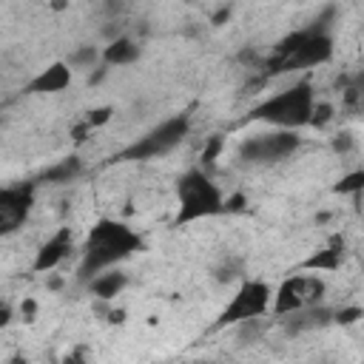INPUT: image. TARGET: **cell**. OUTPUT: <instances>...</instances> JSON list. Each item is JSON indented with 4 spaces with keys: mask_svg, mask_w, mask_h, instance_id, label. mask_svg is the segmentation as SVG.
<instances>
[{
    "mask_svg": "<svg viewBox=\"0 0 364 364\" xmlns=\"http://www.w3.org/2000/svg\"><path fill=\"white\" fill-rule=\"evenodd\" d=\"M361 191H364V168L344 173V176L333 185V193H338V196H358Z\"/></svg>",
    "mask_w": 364,
    "mask_h": 364,
    "instance_id": "19",
    "label": "cell"
},
{
    "mask_svg": "<svg viewBox=\"0 0 364 364\" xmlns=\"http://www.w3.org/2000/svg\"><path fill=\"white\" fill-rule=\"evenodd\" d=\"M142 250V239L139 233H134L128 225L122 222H114V219H100L85 245H82V262H80V279L82 282H91L97 273L114 267L117 262L128 259L131 253Z\"/></svg>",
    "mask_w": 364,
    "mask_h": 364,
    "instance_id": "1",
    "label": "cell"
},
{
    "mask_svg": "<svg viewBox=\"0 0 364 364\" xmlns=\"http://www.w3.org/2000/svg\"><path fill=\"white\" fill-rule=\"evenodd\" d=\"M9 321H11V307L3 304V307H0V327H9Z\"/></svg>",
    "mask_w": 364,
    "mask_h": 364,
    "instance_id": "34",
    "label": "cell"
},
{
    "mask_svg": "<svg viewBox=\"0 0 364 364\" xmlns=\"http://www.w3.org/2000/svg\"><path fill=\"white\" fill-rule=\"evenodd\" d=\"M327 293L324 282L318 276H310V273H290L279 290L273 293V316H287L293 310H301V307H310V304H318L321 296Z\"/></svg>",
    "mask_w": 364,
    "mask_h": 364,
    "instance_id": "8",
    "label": "cell"
},
{
    "mask_svg": "<svg viewBox=\"0 0 364 364\" xmlns=\"http://www.w3.org/2000/svg\"><path fill=\"white\" fill-rule=\"evenodd\" d=\"M213 279L219 282V284H230V282H236V279H242L245 276V259L242 256H222L216 264H213Z\"/></svg>",
    "mask_w": 364,
    "mask_h": 364,
    "instance_id": "17",
    "label": "cell"
},
{
    "mask_svg": "<svg viewBox=\"0 0 364 364\" xmlns=\"http://www.w3.org/2000/svg\"><path fill=\"white\" fill-rule=\"evenodd\" d=\"M46 287L57 293V290H63V287H65V279H63V276H57V273H46Z\"/></svg>",
    "mask_w": 364,
    "mask_h": 364,
    "instance_id": "31",
    "label": "cell"
},
{
    "mask_svg": "<svg viewBox=\"0 0 364 364\" xmlns=\"http://www.w3.org/2000/svg\"><path fill=\"white\" fill-rule=\"evenodd\" d=\"M48 9L51 11H65L68 9V0H48Z\"/></svg>",
    "mask_w": 364,
    "mask_h": 364,
    "instance_id": "36",
    "label": "cell"
},
{
    "mask_svg": "<svg viewBox=\"0 0 364 364\" xmlns=\"http://www.w3.org/2000/svg\"><path fill=\"white\" fill-rule=\"evenodd\" d=\"M341 262H344V239H341V236H333L330 245L321 247V250H316V253H310V256L299 264V270H313V273L338 270Z\"/></svg>",
    "mask_w": 364,
    "mask_h": 364,
    "instance_id": "13",
    "label": "cell"
},
{
    "mask_svg": "<svg viewBox=\"0 0 364 364\" xmlns=\"http://www.w3.org/2000/svg\"><path fill=\"white\" fill-rule=\"evenodd\" d=\"M65 63H68L74 71H88V68H94V65L102 63V51H97V46H77V48L65 57Z\"/></svg>",
    "mask_w": 364,
    "mask_h": 364,
    "instance_id": "18",
    "label": "cell"
},
{
    "mask_svg": "<svg viewBox=\"0 0 364 364\" xmlns=\"http://www.w3.org/2000/svg\"><path fill=\"white\" fill-rule=\"evenodd\" d=\"M71 65L63 60V63H51L48 68H43L28 85H26V91L28 94H57V91H63V88H68L71 85Z\"/></svg>",
    "mask_w": 364,
    "mask_h": 364,
    "instance_id": "12",
    "label": "cell"
},
{
    "mask_svg": "<svg viewBox=\"0 0 364 364\" xmlns=\"http://www.w3.org/2000/svg\"><path fill=\"white\" fill-rule=\"evenodd\" d=\"M176 196H179V213H176L179 225L225 213V196L216 188V182H210L205 168L185 171L176 182Z\"/></svg>",
    "mask_w": 364,
    "mask_h": 364,
    "instance_id": "4",
    "label": "cell"
},
{
    "mask_svg": "<svg viewBox=\"0 0 364 364\" xmlns=\"http://www.w3.org/2000/svg\"><path fill=\"white\" fill-rule=\"evenodd\" d=\"M222 148H225V136H222V134H213V136L205 142V151H202V168H205V171L213 168V162L219 159Z\"/></svg>",
    "mask_w": 364,
    "mask_h": 364,
    "instance_id": "20",
    "label": "cell"
},
{
    "mask_svg": "<svg viewBox=\"0 0 364 364\" xmlns=\"http://www.w3.org/2000/svg\"><path fill=\"white\" fill-rule=\"evenodd\" d=\"M313 105H316L313 85H310L307 80H301V82L290 85L287 91H282V94L267 97L264 102H259V105L250 111V119L267 122V125H273V128L299 131V128L310 125Z\"/></svg>",
    "mask_w": 364,
    "mask_h": 364,
    "instance_id": "3",
    "label": "cell"
},
{
    "mask_svg": "<svg viewBox=\"0 0 364 364\" xmlns=\"http://www.w3.org/2000/svg\"><path fill=\"white\" fill-rule=\"evenodd\" d=\"M105 74H108V65H105V63H102V65H94V68H91V74H88V82H91V85H97V82H102V80H105Z\"/></svg>",
    "mask_w": 364,
    "mask_h": 364,
    "instance_id": "30",
    "label": "cell"
},
{
    "mask_svg": "<svg viewBox=\"0 0 364 364\" xmlns=\"http://www.w3.org/2000/svg\"><path fill=\"white\" fill-rule=\"evenodd\" d=\"M111 114H114V108H111V105H100V108H94V111H88V117H85V122H88L91 128H100V125H105V122L111 119Z\"/></svg>",
    "mask_w": 364,
    "mask_h": 364,
    "instance_id": "26",
    "label": "cell"
},
{
    "mask_svg": "<svg viewBox=\"0 0 364 364\" xmlns=\"http://www.w3.org/2000/svg\"><path fill=\"white\" fill-rule=\"evenodd\" d=\"M330 119H333V105H330V102H316V105H313L310 125H313V128H324V125H330Z\"/></svg>",
    "mask_w": 364,
    "mask_h": 364,
    "instance_id": "24",
    "label": "cell"
},
{
    "mask_svg": "<svg viewBox=\"0 0 364 364\" xmlns=\"http://www.w3.org/2000/svg\"><path fill=\"white\" fill-rule=\"evenodd\" d=\"M105 321L108 324H122L125 321V310H108L105 313Z\"/></svg>",
    "mask_w": 364,
    "mask_h": 364,
    "instance_id": "32",
    "label": "cell"
},
{
    "mask_svg": "<svg viewBox=\"0 0 364 364\" xmlns=\"http://www.w3.org/2000/svg\"><path fill=\"white\" fill-rule=\"evenodd\" d=\"M20 316H23V321H34V316H37V301H34V299H23V301H20Z\"/></svg>",
    "mask_w": 364,
    "mask_h": 364,
    "instance_id": "29",
    "label": "cell"
},
{
    "mask_svg": "<svg viewBox=\"0 0 364 364\" xmlns=\"http://www.w3.org/2000/svg\"><path fill=\"white\" fill-rule=\"evenodd\" d=\"M333 313L330 307H324L321 301L318 304H310V307H301V310H293L287 316H279L282 327L287 336H301V333H310V330H324L333 324Z\"/></svg>",
    "mask_w": 364,
    "mask_h": 364,
    "instance_id": "10",
    "label": "cell"
},
{
    "mask_svg": "<svg viewBox=\"0 0 364 364\" xmlns=\"http://www.w3.org/2000/svg\"><path fill=\"white\" fill-rule=\"evenodd\" d=\"M139 46L131 40V37H117V40H108V46L102 48V63L105 65H131L139 60Z\"/></svg>",
    "mask_w": 364,
    "mask_h": 364,
    "instance_id": "15",
    "label": "cell"
},
{
    "mask_svg": "<svg viewBox=\"0 0 364 364\" xmlns=\"http://www.w3.org/2000/svg\"><path fill=\"white\" fill-rule=\"evenodd\" d=\"M80 171H82L80 156H65V159H60V162L48 165V168L40 173V182H48V185H65V182L77 179V176H80Z\"/></svg>",
    "mask_w": 364,
    "mask_h": 364,
    "instance_id": "16",
    "label": "cell"
},
{
    "mask_svg": "<svg viewBox=\"0 0 364 364\" xmlns=\"http://www.w3.org/2000/svg\"><path fill=\"white\" fill-rule=\"evenodd\" d=\"M245 205H247L245 193H230V196L225 199V213H242Z\"/></svg>",
    "mask_w": 364,
    "mask_h": 364,
    "instance_id": "27",
    "label": "cell"
},
{
    "mask_svg": "<svg viewBox=\"0 0 364 364\" xmlns=\"http://www.w3.org/2000/svg\"><path fill=\"white\" fill-rule=\"evenodd\" d=\"M125 284H128V276H125L122 270L108 267V270L97 273V276L88 282V290H91L100 301H111L114 296H119V293L125 290Z\"/></svg>",
    "mask_w": 364,
    "mask_h": 364,
    "instance_id": "14",
    "label": "cell"
},
{
    "mask_svg": "<svg viewBox=\"0 0 364 364\" xmlns=\"http://www.w3.org/2000/svg\"><path fill=\"white\" fill-rule=\"evenodd\" d=\"M358 318H364V307H358V304H347V307H338L333 313V324H341V327H350Z\"/></svg>",
    "mask_w": 364,
    "mask_h": 364,
    "instance_id": "21",
    "label": "cell"
},
{
    "mask_svg": "<svg viewBox=\"0 0 364 364\" xmlns=\"http://www.w3.org/2000/svg\"><path fill=\"white\" fill-rule=\"evenodd\" d=\"M68 253H71V230L68 228H60L48 242L40 245L31 267H34V273H51Z\"/></svg>",
    "mask_w": 364,
    "mask_h": 364,
    "instance_id": "11",
    "label": "cell"
},
{
    "mask_svg": "<svg viewBox=\"0 0 364 364\" xmlns=\"http://www.w3.org/2000/svg\"><path fill=\"white\" fill-rule=\"evenodd\" d=\"M270 304H273V290H270L267 282L242 279L236 296L225 304L213 330H222V327H230V324H239V321H247V318H259L270 310Z\"/></svg>",
    "mask_w": 364,
    "mask_h": 364,
    "instance_id": "5",
    "label": "cell"
},
{
    "mask_svg": "<svg viewBox=\"0 0 364 364\" xmlns=\"http://www.w3.org/2000/svg\"><path fill=\"white\" fill-rule=\"evenodd\" d=\"M88 131H91V125H88V122H82V125H77V128H74V131H71V136H74V139H77V142H82V139H85V134H88Z\"/></svg>",
    "mask_w": 364,
    "mask_h": 364,
    "instance_id": "33",
    "label": "cell"
},
{
    "mask_svg": "<svg viewBox=\"0 0 364 364\" xmlns=\"http://www.w3.org/2000/svg\"><path fill=\"white\" fill-rule=\"evenodd\" d=\"M330 57H333V37L318 34L313 28H301V31H293L284 40H279V46L273 48L264 68H267V74H284V71H296V68L321 65Z\"/></svg>",
    "mask_w": 364,
    "mask_h": 364,
    "instance_id": "2",
    "label": "cell"
},
{
    "mask_svg": "<svg viewBox=\"0 0 364 364\" xmlns=\"http://www.w3.org/2000/svg\"><path fill=\"white\" fill-rule=\"evenodd\" d=\"M299 145H301V136L296 131L276 128V131H267V134L247 136L239 145V159L245 165H273V162L287 159L293 151H299Z\"/></svg>",
    "mask_w": 364,
    "mask_h": 364,
    "instance_id": "7",
    "label": "cell"
},
{
    "mask_svg": "<svg viewBox=\"0 0 364 364\" xmlns=\"http://www.w3.org/2000/svg\"><path fill=\"white\" fill-rule=\"evenodd\" d=\"M34 188L37 182H17L0 191V233H14L26 222L34 205Z\"/></svg>",
    "mask_w": 364,
    "mask_h": 364,
    "instance_id": "9",
    "label": "cell"
},
{
    "mask_svg": "<svg viewBox=\"0 0 364 364\" xmlns=\"http://www.w3.org/2000/svg\"><path fill=\"white\" fill-rule=\"evenodd\" d=\"M336 6H324L321 11H318V17L307 26V28H313V31H318V34H330V28H333V20H336Z\"/></svg>",
    "mask_w": 364,
    "mask_h": 364,
    "instance_id": "22",
    "label": "cell"
},
{
    "mask_svg": "<svg viewBox=\"0 0 364 364\" xmlns=\"http://www.w3.org/2000/svg\"><path fill=\"white\" fill-rule=\"evenodd\" d=\"M122 6H125L122 0H105V11H108V14H117V11H122Z\"/></svg>",
    "mask_w": 364,
    "mask_h": 364,
    "instance_id": "35",
    "label": "cell"
},
{
    "mask_svg": "<svg viewBox=\"0 0 364 364\" xmlns=\"http://www.w3.org/2000/svg\"><path fill=\"white\" fill-rule=\"evenodd\" d=\"M330 148H333V154H350L353 148H355V136L350 134V131H338L333 139H330Z\"/></svg>",
    "mask_w": 364,
    "mask_h": 364,
    "instance_id": "25",
    "label": "cell"
},
{
    "mask_svg": "<svg viewBox=\"0 0 364 364\" xmlns=\"http://www.w3.org/2000/svg\"><path fill=\"white\" fill-rule=\"evenodd\" d=\"M230 17H233V9H230V6H219V9L210 14V26L219 28V26H225Z\"/></svg>",
    "mask_w": 364,
    "mask_h": 364,
    "instance_id": "28",
    "label": "cell"
},
{
    "mask_svg": "<svg viewBox=\"0 0 364 364\" xmlns=\"http://www.w3.org/2000/svg\"><path fill=\"white\" fill-rule=\"evenodd\" d=\"M188 134H191V117L188 114H176V117L159 122L156 128H151L134 145H128L117 159H154V156H162V154L173 151Z\"/></svg>",
    "mask_w": 364,
    "mask_h": 364,
    "instance_id": "6",
    "label": "cell"
},
{
    "mask_svg": "<svg viewBox=\"0 0 364 364\" xmlns=\"http://www.w3.org/2000/svg\"><path fill=\"white\" fill-rule=\"evenodd\" d=\"M262 330H264V321H262V316L259 318H247V321H239V341H256L259 336H262Z\"/></svg>",
    "mask_w": 364,
    "mask_h": 364,
    "instance_id": "23",
    "label": "cell"
}]
</instances>
